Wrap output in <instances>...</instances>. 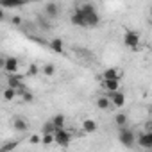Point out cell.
Returning <instances> with one entry per match:
<instances>
[{
	"instance_id": "1",
	"label": "cell",
	"mask_w": 152,
	"mask_h": 152,
	"mask_svg": "<svg viewBox=\"0 0 152 152\" xmlns=\"http://www.w3.org/2000/svg\"><path fill=\"white\" fill-rule=\"evenodd\" d=\"M118 141H120L125 148H132L134 143H136V134H134L131 129L122 127V129L118 131Z\"/></svg>"
},
{
	"instance_id": "2",
	"label": "cell",
	"mask_w": 152,
	"mask_h": 152,
	"mask_svg": "<svg viewBox=\"0 0 152 152\" xmlns=\"http://www.w3.org/2000/svg\"><path fill=\"white\" fill-rule=\"evenodd\" d=\"M140 39L141 38H140V34L136 31H125V34H124V45L127 48H131V50H138Z\"/></svg>"
},
{
	"instance_id": "3",
	"label": "cell",
	"mask_w": 152,
	"mask_h": 152,
	"mask_svg": "<svg viewBox=\"0 0 152 152\" xmlns=\"http://www.w3.org/2000/svg\"><path fill=\"white\" fill-rule=\"evenodd\" d=\"M72 141V134L70 131L66 129H59V131H54V143L59 145V147H68Z\"/></svg>"
},
{
	"instance_id": "4",
	"label": "cell",
	"mask_w": 152,
	"mask_h": 152,
	"mask_svg": "<svg viewBox=\"0 0 152 152\" xmlns=\"http://www.w3.org/2000/svg\"><path fill=\"white\" fill-rule=\"evenodd\" d=\"M107 99H109V102H111V106H115V107H124L125 106V95H124V91H113V93H107L106 95Z\"/></svg>"
},
{
	"instance_id": "5",
	"label": "cell",
	"mask_w": 152,
	"mask_h": 152,
	"mask_svg": "<svg viewBox=\"0 0 152 152\" xmlns=\"http://www.w3.org/2000/svg\"><path fill=\"white\" fill-rule=\"evenodd\" d=\"M138 145L145 150H150L152 148V132H140L138 134Z\"/></svg>"
},
{
	"instance_id": "6",
	"label": "cell",
	"mask_w": 152,
	"mask_h": 152,
	"mask_svg": "<svg viewBox=\"0 0 152 152\" xmlns=\"http://www.w3.org/2000/svg\"><path fill=\"white\" fill-rule=\"evenodd\" d=\"M18 66H20V63H18V59H16V57H13V56L6 57V64H4V70L7 72V75H15V73L18 72Z\"/></svg>"
},
{
	"instance_id": "7",
	"label": "cell",
	"mask_w": 152,
	"mask_h": 152,
	"mask_svg": "<svg viewBox=\"0 0 152 152\" xmlns=\"http://www.w3.org/2000/svg\"><path fill=\"white\" fill-rule=\"evenodd\" d=\"M43 13H45V16L47 18H57L59 16V6L56 4V2H48V4H45L43 6Z\"/></svg>"
},
{
	"instance_id": "8",
	"label": "cell",
	"mask_w": 152,
	"mask_h": 152,
	"mask_svg": "<svg viewBox=\"0 0 152 152\" xmlns=\"http://www.w3.org/2000/svg\"><path fill=\"white\" fill-rule=\"evenodd\" d=\"M81 129H83L86 134H91V132H95V131L99 129V124H97L93 118H84L83 124H81Z\"/></svg>"
},
{
	"instance_id": "9",
	"label": "cell",
	"mask_w": 152,
	"mask_h": 152,
	"mask_svg": "<svg viewBox=\"0 0 152 152\" xmlns=\"http://www.w3.org/2000/svg\"><path fill=\"white\" fill-rule=\"evenodd\" d=\"M13 129L18 131V132H25L29 129V122L25 118H22V116H15L13 118Z\"/></svg>"
},
{
	"instance_id": "10",
	"label": "cell",
	"mask_w": 152,
	"mask_h": 152,
	"mask_svg": "<svg viewBox=\"0 0 152 152\" xmlns=\"http://www.w3.org/2000/svg\"><path fill=\"white\" fill-rule=\"evenodd\" d=\"M84 22H86V27H97V25L100 23V15H99V11H93V13L86 15V16H84Z\"/></svg>"
},
{
	"instance_id": "11",
	"label": "cell",
	"mask_w": 152,
	"mask_h": 152,
	"mask_svg": "<svg viewBox=\"0 0 152 152\" xmlns=\"http://www.w3.org/2000/svg\"><path fill=\"white\" fill-rule=\"evenodd\" d=\"M70 22H72V25H75V27H86L84 16H83L77 9L73 11V15H70Z\"/></svg>"
},
{
	"instance_id": "12",
	"label": "cell",
	"mask_w": 152,
	"mask_h": 152,
	"mask_svg": "<svg viewBox=\"0 0 152 152\" xmlns=\"http://www.w3.org/2000/svg\"><path fill=\"white\" fill-rule=\"evenodd\" d=\"M48 45H50L52 52H56V54H63V50H64V45H63V39L61 38H52L48 41Z\"/></svg>"
},
{
	"instance_id": "13",
	"label": "cell",
	"mask_w": 152,
	"mask_h": 152,
	"mask_svg": "<svg viewBox=\"0 0 152 152\" xmlns=\"http://www.w3.org/2000/svg\"><path fill=\"white\" fill-rule=\"evenodd\" d=\"M102 88L106 90V93L118 91V90H120V81H118V79H115V81H104V83H102Z\"/></svg>"
},
{
	"instance_id": "14",
	"label": "cell",
	"mask_w": 152,
	"mask_h": 152,
	"mask_svg": "<svg viewBox=\"0 0 152 152\" xmlns=\"http://www.w3.org/2000/svg\"><path fill=\"white\" fill-rule=\"evenodd\" d=\"M52 125H54V131H59V129H64V124H66V120H64V115H56L52 120Z\"/></svg>"
},
{
	"instance_id": "15",
	"label": "cell",
	"mask_w": 152,
	"mask_h": 152,
	"mask_svg": "<svg viewBox=\"0 0 152 152\" xmlns=\"http://www.w3.org/2000/svg\"><path fill=\"white\" fill-rule=\"evenodd\" d=\"M115 79L120 81V70H116V68H107V70L104 72V81H115Z\"/></svg>"
},
{
	"instance_id": "16",
	"label": "cell",
	"mask_w": 152,
	"mask_h": 152,
	"mask_svg": "<svg viewBox=\"0 0 152 152\" xmlns=\"http://www.w3.org/2000/svg\"><path fill=\"white\" fill-rule=\"evenodd\" d=\"M95 104H97V107L102 109V111H107V109L111 107V102H109V99H107L106 95H100V97L95 100Z\"/></svg>"
},
{
	"instance_id": "17",
	"label": "cell",
	"mask_w": 152,
	"mask_h": 152,
	"mask_svg": "<svg viewBox=\"0 0 152 152\" xmlns=\"http://www.w3.org/2000/svg\"><path fill=\"white\" fill-rule=\"evenodd\" d=\"M0 99H4V100L11 102V100H15V99H16V91L6 86V90H2V95H0Z\"/></svg>"
},
{
	"instance_id": "18",
	"label": "cell",
	"mask_w": 152,
	"mask_h": 152,
	"mask_svg": "<svg viewBox=\"0 0 152 152\" xmlns=\"http://www.w3.org/2000/svg\"><path fill=\"white\" fill-rule=\"evenodd\" d=\"M20 145V141L18 140H13V141H7V143H4L2 147H0V152H13L16 147Z\"/></svg>"
},
{
	"instance_id": "19",
	"label": "cell",
	"mask_w": 152,
	"mask_h": 152,
	"mask_svg": "<svg viewBox=\"0 0 152 152\" xmlns=\"http://www.w3.org/2000/svg\"><path fill=\"white\" fill-rule=\"evenodd\" d=\"M115 124L118 125V129L127 127V115H125V113H118V115H115Z\"/></svg>"
},
{
	"instance_id": "20",
	"label": "cell",
	"mask_w": 152,
	"mask_h": 152,
	"mask_svg": "<svg viewBox=\"0 0 152 152\" xmlns=\"http://www.w3.org/2000/svg\"><path fill=\"white\" fill-rule=\"evenodd\" d=\"M41 72H43V75H47V77H54V75H56V64L47 63V64L41 68Z\"/></svg>"
},
{
	"instance_id": "21",
	"label": "cell",
	"mask_w": 152,
	"mask_h": 152,
	"mask_svg": "<svg viewBox=\"0 0 152 152\" xmlns=\"http://www.w3.org/2000/svg\"><path fill=\"white\" fill-rule=\"evenodd\" d=\"M41 132H43V134H54V125H52V122H50V120L43 124V127H41Z\"/></svg>"
},
{
	"instance_id": "22",
	"label": "cell",
	"mask_w": 152,
	"mask_h": 152,
	"mask_svg": "<svg viewBox=\"0 0 152 152\" xmlns=\"http://www.w3.org/2000/svg\"><path fill=\"white\" fill-rule=\"evenodd\" d=\"M20 97H22V100H23V102H27V104H31V102L34 100V95H32L31 91H27V90H25V91H23Z\"/></svg>"
},
{
	"instance_id": "23",
	"label": "cell",
	"mask_w": 152,
	"mask_h": 152,
	"mask_svg": "<svg viewBox=\"0 0 152 152\" xmlns=\"http://www.w3.org/2000/svg\"><path fill=\"white\" fill-rule=\"evenodd\" d=\"M41 143L43 145H52L54 143V134H43L41 136Z\"/></svg>"
},
{
	"instance_id": "24",
	"label": "cell",
	"mask_w": 152,
	"mask_h": 152,
	"mask_svg": "<svg viewBox=\"0 0 152 152\" xmlns=\"http://www.w3.org/2000/svg\"><path fill=\"white\" fill-rule=\"evenodd\" d=\"M38 66L36 64H29V68H27V75H29V77H34V75H38Z\"/></svg>"
},
{
	"instance_id": "25",
	"label": "cell",
	"mask_w": 152,
	"mask_h": 152,
	"mask_svg": "<svg viewBox=\"0 0 152 152\" xmlns=\"http://www.w3.org/2000/svg\"><path fill=\"white\" fill-rule=\"evenodd\" d=\"M29 141H31L32 145H38V143H41V136H39V134H32V136L29 138Z\"/></svg>"
},
{
	"instance_id": "26",
	"label": "cell",
	"mask_w": 152,
	"mask_h": 152,
	"mask_svg": "<svg viewBox=\"0 0 152 152\" xmlns=\"http://www.w3.org/2000/svg\"><path fill=\"white\" fill-rule=\"evenodd\" d=\"M11 23H13V25H22V16L15 15V16L11 18Z\"/></svg>"
},
{
	"instance_id": "27",
	"label": "cell",
	"mask_w": 152,
	"mask_h": 152,
	"mask_svg": "<svg viewBox=\"0 0 152 152\" xmlns=\"http://www.w3.org/2000/svg\"><path fill=\"white\" fill-rule=\"evenodd\" d=\"M4 64H6V57L0 56V70H4Z\"/></svg>"
},
{
	"instance_id": "28",
	"label": "cell",
	"mask_w": 152,
	"mask_h": 152,
	"mask_svg": "<svg viewBox=\"0 0 152 152\" xmlns=\"http://www.w3.org/2000/svg\"><path fill=\"white\" fill-rule=\"evenodd\" d=\"M6 18V13H4V9H0V22H2Z\"/></svg>"
},
{
	"instance_id": "29",
	"label": "cell",
	"mask_w": 152,
	"mask_h": 152,
	"mask_svg": "<svg viewBox=\"0 0 152 152\" xmlns=\"http://www.w3.org/2000/svg\"><path fill=\"white\" fill-rule=\"evenodd\" d=\"M0 95H2V90H0Z\"/></svg>"
}]
</instances>
